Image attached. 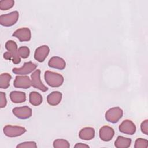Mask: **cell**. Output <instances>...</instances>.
I'll use <instances>...</instances> for the list:
<instances>
[{
	"label": "cell",
	"mask_w": 148,
	"mask_h": 148,
	"mask_svg": "<svg viewBox=\"0 0 148 148\" xmlns=\"http://www.w3.org/2000/svg\"><path fill=\"white\" fill-rule=\"evenodd\" d=\"M7 101L6 98V94L3 92H0V107L3 108L6 106Z\"/></svg>",
	"instance_id": "obj_26"
},
{
	"label": "cell",
	"mask_w": 148,
	"mask_h": 148,
	"mask_svg": "<svg viewBox=\"0 0 148 148\" xmlns=\"http://www.w3.org/2000/svg\"><path fill=\"white\" fill-rule=\"evenodd\" d=\"M17 148H24V147H31V148H36L37 147V145L36 142L34 141H28V142H22L20 144H18L17 146Z\"/></svg>",
	"instance_id": "obj_25"
},
{
	"label": "cell",
	"mask_w": 148,
	"mask_h": 148,
	"mask_svg": "<svg viewBox=\"0 0 148 148\" xmlns=\"http://www.w3.org/2000/svg\"><path fill=\"white\" fill-rule=\"evenodd\" d=\"M50 52V49L47 45L38 47L35 51L34 58L39 62L44 61Z\"/></svg>",
	"instance_id": "obj_12"
},
{
	"label": "cell",
	"mask_w": 148,
	"mask_h": 148,
	"mask_svg": "<svg viewBox=\"0 0 148 148\" xmlns=\"http://www.w3.org/2000/svg\"><path fill=\"white\" fill-rule=\"evenodd\" d=\"M14 4L13 0H2L0 1V9L6 10L12 8Z\"/></svg>",
	"instance_id": "obj_22"
},
{
	"label": "cell",
	"mask_w": 148,
	"mask_h": 148,
	"mask_svg": "<svg viewBox=\"0 0 148 148\" xmlns=\"http://www.w3.org/2000/svg\"><path fill=\"white\" fill-rule=\"evenodd\" d=\"M140 129L142 133L145 135H148V120H145L142 122L140 124Z\"/></svg>",
	"instance_id": "obj_27"
},
{
	"label": "cell",
	"mask_w": 148,
	"mask_h": 148,
	"mask_svg": "<svg viewBox=\"0 0 148 148\" xmlns=\"http://www.w3.org/2000/svg\"><path fill=\"white\" fill-rule=\"evenodd\" d=\"M44 77L46 83L52 87H58L64 82V77L61 74L52 71H46Z\"/></svg>",
	"instance_id": "obj_2"
},
{
	"label": "cell",
	"mask_w": 148,
	"mask_h": 148,
	"mask_svg": "<svg viewBox=\"0 0 148 148\" xmlns=\"http://www.w3.org/2000/svg\"><path fill=\"white\" fill-rule=\"evenodd\" d=\"M12 112L16 117L20 119H27L32 116V109L27 106L16 107L13 109Z\"/></svg>",
	"instance_id": "obj_8"
},
{
	"label": "cell",
	"mask_w": 148,
	"mask_h": 148,
	"mask_svg": "<svg viewBox=\"0 0 148 148\" xmlns=\"http://www.w3.org/2000/svg\"><path fill=\"white\" fill-rule=\"evenodd\" d=\"M5 48L8 51L3 54V58L6 60H12L14 64H18L21 58L18 54L17 45L13 40H8L5 43Z\"/></svg>",
	"instance_id": "obj_1"
},
{
	"label": "cell",
	"mask_w": 148,
	"mask_h": 148,
	"mask_svg": "<svg viewBox=\"0 0 148 148\" xmlns=\"http://www.w3.org/2000/svg\"><path fill=\"white\" fill-rule=\"evenodd\" d=\"M31 86L43 92H46L48 90V88L46 87L40 79V71L36 69L31 75Z\"/></svg>",
	"instance_id": "obj_6"
},
{
	"label": "cell",
	"mask_w": 148,
	"mask_h": 148,
	"mask_svg": "<svg viewBox=\"0 0 148 148\" xmlns=\"http://www.w3.org/2000/svg\"><path fill=\"white\" fill-rule=\"evenodd\" d=\"M131 139L129 138H125L122 136H117L114 146L117 148H128L131 146Z\"/></svg>",
	"instance_id": "obj_18"
},
{
	"label": "cell",
	"mask_w": 148,
	"mask_h": 148,
	"mask_svg": "<svg viewBox=\"0 0 148 148\" xmlns=\"http://www.w3.org/2000/svg\"><path fill=\"white\" fill-rule=\"evenodd\" d=\"M48 65L50 68L62 70L66 66V62L63 58L60 57L54 56L49 60Z\"/></svg>",
	"instance_id": "obj_14"
},
{
	"label": "cell",
	"mask_w": 148,
	"mask_h": 148,
	"mask_svg": "<svg viewBox=\"0 0 148 148\" xmlns=\"http://www.w3.org/2000/svg\"><path fill=\"white\" fill-rule=\"evenodd\" d=\"M29 101L31 105L34 106L40 105L42 101L43 98L40 94L36 91H32L29 95Z\"/></svg>",
	"instance_id": "obj_19"
},
{
	"label": "cell",
	"mask_w": 148,
	"mask_h": 148,
	"mask_svg": "<svg viewBox=\"0 0 148 148\" xmlns=\"http://www.w3.org/2000/svg\"><path fill=\"white\" fill-rule=\"evenodd\" d=\"M114 130L109 126H103L99 131V136L100 139L105 142L110 141L114 136Z\"/></svg>",
	"instance_id": "obj_13"
},
{
	"label": "cell",
	"mask_w": 148,
	"mask_h": 148,
	"mask_svg": "<svg viewBox=\"0 0 148 148\" xmlns=\"http://www.w3.org/2000/svg\"><path fill=\"white\" fill-rule=\"evenodd\" d=\"M53 147L54 148H69L70 145L66 140L58 139L53 142Z\"/></svg>",
	"instance_id": "obj_21"
},
{
	"label": "cell",
	"mask_w": 148,
	"mask_h": 148,
	"mask_svg": "<svg viewBox=\"0 0 148 148\" xmlns=\"http://www.w3.org/2000/svg\"><path fill=\"white\" fill-rule=\"evenodd\" d=\"M10 98L13 103H23L26 101V94L24 92L13 91L10 93Z\"/></svg>",
	"instance_id": "obj_17"
},
{
	"label": "cell",
	"mask_w": 148,
	"mask_h": 148,
	"mask_svg": "<svg viewBox=\"0 0 148 148\" xmlns=\"http://www.w3.org/2000/svg\"><path fill=\"white\" fill-rule=\"evenodd\" d=\"M13 86L17 88L27 89L31 86V80L28 76H17L13 82Z\"/></svg>",
	"instance_id": "obj_10"
},
{
	"label": "cell",
	"mask_w": 148,
	"mask_h": 148,
	"mask_svg": "<svg viewBox=\"0 0 148 148\" xmlns=\"http://www.w3.org/2000/svg\"><path fill=\"white\" fill-rule=\"evenodd\" d=\"M74 147L76 148H88V147H90V146L88 145L82 143H77L74 146Z\"/></svg>",
	"instance_id": "obj_28"
},
{
	"label": "cell",
	"mask_w": 148,
	"mask_h": 148,
	"mask_svg": "<svg viewBox=\"0 0 148 148\" xmlns=\"http://www.w3.org/2000/svg\"><path fill=\"white\" fill-rule=\"evenodd\" d=\"M4 134L8 137L13 138L22 135L26 132V130L23 127L13 126L11 125H7L3 128Z\"/></svg>",
	"instance_id": "obj_5"
},
{
	"label": "cell",
	"mask_w": 148,
	"mask_h": 148,
	"mask_svg": "<svg viewBox=\"0 0 148 148\" xmlns=\"http://www.w3.org/2000/svg\"><path fill=\"white\" fill-rule=\"evenodd\" d=\"M18 54L23 58H27L30 54L29 49L27 46H21L18 49Z\"/></svg>",
	"instance_id": "obj_23"
},
{
	"label": "cell",
	"mask_w": 148,
	"mask_h": 148,
	"mask_svg": "<svg viewBox=\"0 0 148 148\" xmlns=\"http://www.w3.org/2000/svg\"><path fill=\"white\" fill-rule=\"evenodd\" d=\"M12 76L8 73H2L0 76V88L2 89H6L10 86V81Z\"/></svg>",
	"instance_id": "obj_20"
},
{
	"label": "cell",
	"mask_w": 148,
	"mask_h": 148,
	"mask_svg": "<svg viewBox=\"0 0 148 148\" xmlns=\"http://www.w3.org/2000/svg\"><path fill=\"white\" fill-rule=\"evenodd\" d=\"M119 130L123 134L133 135L136 132V126L131 120H125L119 125Z\"/></svg>",
	"instance_id": "obj_9"
},
{
	"label": "cell",
	"mask_w": 148,
	"mask_h": 148,
	"mask_svg": "<svg viewBox=\"0 0 148 148\" xmlns=\"http://www.w3.org/2000/svg\"><path fill=\"white\" fill-rule=\"evenodd\" d=\"M12 36L17 38L20 42H27L31 40V32L28 28H21L16 30Z\"/></svg>",
	"instance_id": "obj_11"
},
{
	"label": "cell",
	"mask_w": 148,
	"mask_h": 148,
	"mask_svg": "<svg viewBox=\"0 0 148 148\" xmlns=\"http://www.w3.org/2000/svg\"><path fill=\"white\" fill-rule=\"evenodd\" d=\"M37 67V65L31 61L26 62L24 64L23 66L21 68H14L12 72L16 75H25L31 73Z\"/></svg>",
	"instance_id": "obj_7"
},
{
	"label": "cell",
	"mask_w": 148,
	"mask_h": 148,
	"mask_svg": "<svg viewBox=\"0 0 148 148\" xmlns=\"http://www.w3.org/2000/svg\"><path fill=\"white\" fill-rule=\"evenodd\" d=\"M123 111L119 107H113L105 113V119L111 123H116L123 117Z\"/></svg>",
	"instance_id": "obj_3"
},
{
	"label": "cell",
	"mask_w": 148,
	"mask_h": 148,
	"mask_svg": "<svg viewBox=\"0 0 148 148\" xmlns=\"http://www.w3.org/2000/svg\"><path fill=\"white\" fill-rule=\"evenodd\" d=\"M62 93L59 91H53L49 94L47 97V103L51 106L58 105L62 99Z\"/></svg>",
	"instance_id": "obj_16"
},
{
	"label": "cell",
	"mask_w": 148,
	"mask_h": 148,
	"mask_svg": "<svg viewBox=\"0 0 148 148\" xmlns=\"http://www.w3.org/2000/svg\"><path fill=\"white\" fill-rule=\"evenodd\" d=\"M19 13L17 11L12 12L0 16V24L4 27H10L15 24L18 21Z\"/></svg>",
	"instance_id": "obj_4"
},
{
	"label": "cell",
	"mask_w": 148,
	"mask_h": 148,
	"mask_svg": "<svg viewBox=\"0 0 148 148\" xmlns=\"http://www.w3.org/2000/svg\"><path fill=\"white\" fill-rule=\"evenodd\" d=\"M95 130L92 127H85L82 128L79 133L80 139L84 140H90L94 138Z\"/></svg>",
	"instance_id": "obj_15"
},
{
	"label": "cell",
	"mask_w": 148,
	"mask_h": 148,
	"mask_svg": "<svg viewBox=\"0 0 148 148\" xmlns=\"http://www.w3.org/2000/svg\"><path fill=\"white\" fill-rule=\"evenodd\" d=\"M135 148H147L148 141L147 139L142 138H138L136 139L134 145Z\"/></svg>",
	"instance_id": "obj_24"
}]
</instances>
